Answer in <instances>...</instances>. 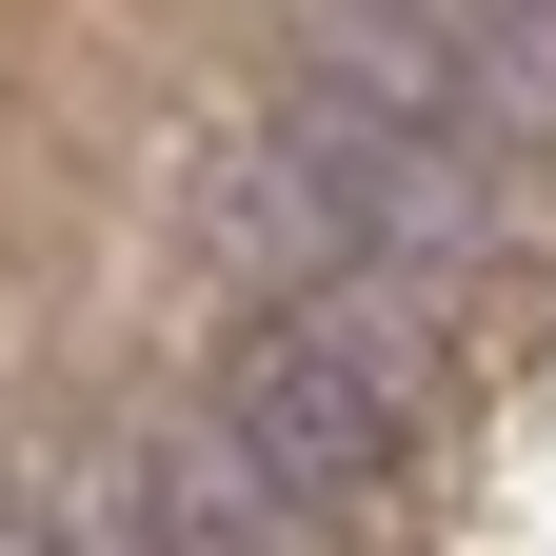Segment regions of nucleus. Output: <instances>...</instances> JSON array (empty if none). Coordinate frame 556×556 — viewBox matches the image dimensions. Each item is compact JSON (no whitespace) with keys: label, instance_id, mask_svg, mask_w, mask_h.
I'll use <instances>...</instances> for the list:
<instances>
[{"label":"nucleus","instance_id":"f257e3e1","mask_svg":"<svg viewBox=\"0 0 556 556\" xmlns=\"http://www.w3.org/2000/svg\"><path fill=\"white\" fill-rule=\"evenodd\" d=\"M199 417L258 457V497H299L318 536L397 497V457H417V378L378 358V338H338V318H278V299H219V358H199Z\"/></svg>","mask_w":556,"mask_h":556},{"label":"nucleus","instance_id":"7ed1b4c3","mask_svg":"<svg viewBox=\"0 0 556 556\" xmlns=\"http://www.w3.org/2000/svg\"><path fill=\"white\" fill-rule=\"evenodd\" d=\"M0 556H139V517H119V477H21L0 497Z\"/></svg>","mask_w":556,"mask_h":556},{"label":"nucleus","instance_id":"f03ea898","mask_svg":"<svg viewBox=\"0 0 556 556\" xmlns=\"http://www.w3.org/2000/svg\"><path fill=\"white\" fill-rule=\"evenodd\" d=\"M119 517H139V556H318V517L258 497V457L219 417H160V438L119 457Z\"/></svg>","mask_w":556,"mask_h":556}]
</instances>
